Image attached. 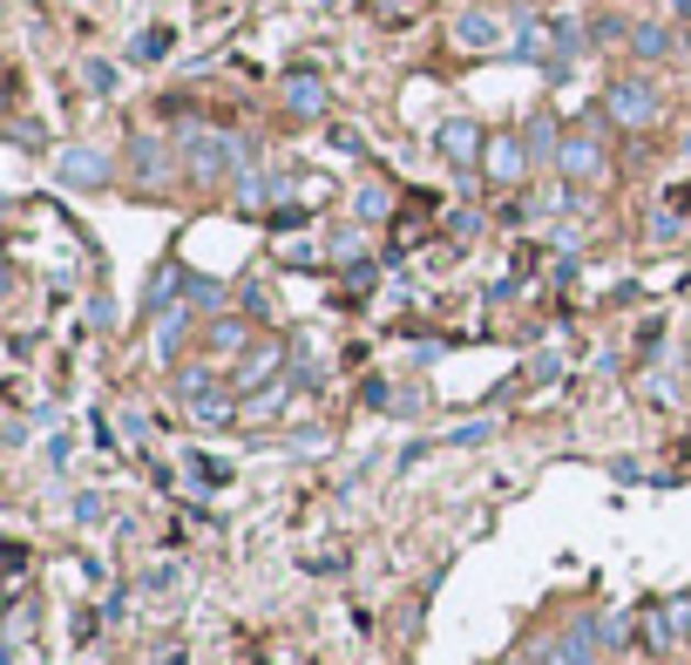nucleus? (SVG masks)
Listing matches in <instances>:
<instances>
[{"label":"nucleus","mask_w":691,"mask_h":665,"mask_svg":"<svg viewBox=\"0 0 691 665\" xmlns=\"http://www.w3.org/2000/svg\"><path fill=\"white\" fill-rule=\"evenodd\" d=\"M109 170H115V164H109V149H89V143H75V149H62V156H55V177H62V184H75V190H102V184H109Z\"/></svg>","instance_id":"obj_1"},{"label":"nucleus","mask_w":691,"mask_h":665,"mask_svg":"<svg viewBox=\"0 0 691 665\" xmlns=\"http://www.w3.org/2000/svg\"><path fill=\"white\" fill-rule=\"evenodd\" d=\"M610 123H624V130H644L650 115H658V96H650L644 82H610Z\"/></svg>","instance_id":"obj_2"},{"label":"nucleus","mask_w":691,"mask_h":665,"mask_svg":"<svg viewBox=\"0 0 691 665\" xmlns=\"http://www.w3.org/2000/svg\"><path fill=\"white\" fill-rule=\"evenodd\" d=\"M556 170H562L569 184H590V177H603V143H597L590 130L562 136V156H556Z\"/></svg>","instance_id":"obj_3"},{"label":"nucleus","mask_w":691,"mask_h":665,"mask_svg":"<svg viewBox=\"0 0 691 665\" xmlns=\"http://www.w3.org/2000/svg\"><path fill=\"white\" fill-rule=\"evenodd\" d=\"M231 164H237V156H231V143H224V136H197V143H190V170H197V184L231 177Z\"/></svg>","instance_id":"obj_4"},{"label":"nucleus","mask_w":691,"mask_h":665,"mask_svg":"<svg viewBox=\"0 0 691 665\" xmlns=\"http://www.w3.org/2000/svg\"><path fill=\"white\" fill-rule=\"evenodd\" d=\"M528 170V149L515 143V136H495V143H488V177H495V184H515Z\"/></svg>","instance_id":"obj_5"},{"label":"nucleus","mask_w":691,"mask_h":665,"mask_svg":"<svg viewBox=\"0 0 691 665\" xmlns=\"http://www.w3.org/2000/svg\"><path fill=\"white\" fill-rule=\"evenodd\" d=\"M455 42H461V48H495V42H502V14H481V8L461 14V21H455Z\"/></svg>","instance_id":"obj_6"},{"label":"nucleus","mask_w":691,"mask_h":665,"mask_svg":"<svg viewBox=\"0 0 691 665\" xmlns=\"http://www.w3.org/2000/svg\"><path fill=\"white\" fill-rule=\"evenodd\" d=\"M475 149H481L475 123H461V115H455V123H441V156H447V164H468Z\"/></svg>","instance_id":"obj_7"},{"label":"nucleus","mask_w":691,"mask_h":665,"mask_svg":"<svg viewBox=\"0 0 691 665\" xmlns=\"http://www.w3.org/2000/svg\"><path fill=\"white\" fill-rule=\"evenodd\" d=\"M285 109L292 115H325V89L312 82V75H292V82H285Z\"/></svg>","instance_id":"obj_8"},{"label":"nucleus","mask_w":691,"mask_h":665,"mask_svg":"<svg viewBox=\"0 0 691 665\" xmlns=\"http://www.w3.org/2000/svg\"><path fill=\"white\" fill-rule=\"evenodd\" d=\"M631 48H637V55H665V48H671V34H665L658 21H637V27H631Z\"/></svg>","instance_id":"obj_9"},{"label":"nucleus","mask_w":691,"mask_h":665,"mask_svg":"<svg viewBox=\"0 0 691 665\" xmlns=\"http://www.w3.org/2000/svg\"><path fill=\"white\" fill-rule=\"evenodd\" d=\"M177 286H183V271H177V265H163L156 279H149V306H163V312H170V306H177Z\"/></svg>","instance_id":"obj_10"},{"label":"nucleus","mask_w":691,"mask_h":665,"mask_svg":"<svg viewBox=\"0 0 691 665\" xmlns=\"http://www.w3.org/2000/svg\"><path fill=\"white\" fill-rule=\"evenodd\" d=\"M156 55H170V27H143L136 34V62H156Z\"/></svg>","instance_id":"obj_11"},{"label":"nucleus","mask_w":691,"mask_h":665,"mask_svg":"<svg viewBox=\"0 0 691 665\" xmlns=\"http://www.w3.org/2000/svg\"><path fill=\"white\" fill-rule=\"evenodd\" d=\"M278 367V354H258V361H244V374H237V387H252V380H265Z\"/></svg>","instance_id":"obj_12"},{"label":"nucleus","mask_w":691,"mask_h":665,"mask_svg":"<svg viewBox=\"0 0 691 665\" xmlns=\"http://www.w3.org/2000/svg\"><path fill=\"white\" fill-rule=\"evenodd\" d=\"M380 211H387V190L366 184V190H359V218H380Z\"/></svg>","instance_id":"obj_13"},{"label":"nucleus","mask_w":691,"mask_h":665,"mask_svg":"<svg viewBox=\"0 0 691 665\" xmlns=\"http://www.w3.org/2000/svg\"><path fill=\"white\" fill-rule=\"evenodd\" d=\"M237 340H244V326H237V320H224V326H211V346H224V354H237Z\"/></svg>","instance_id":"obj_14"},{"label":"nucleus","mask_w":691,"mask_h":665,"mask_svg":"<svg viewBox=\"0 0 691 665\" xmlns=\"http://www.w3.org/2000/svg\"><path fill=\"white\" fill-rule=\"evenodd\" d=\"M81 75H89V89H115V68H109V62H89Z\"/></svg>","instance_id":"obj_15"}]
</instances>
